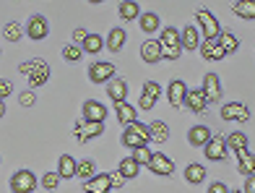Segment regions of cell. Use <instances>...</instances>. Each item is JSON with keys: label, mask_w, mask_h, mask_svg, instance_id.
I'll list each match as a JSON object with an SVG mask.
<instances>
[{"label": "cell", "mask_w": 255, "mask_h": 193, "mask_svg": "<svg viewBox=\"0 0 255 193\" xmlns=\"http://www.w3.org/2000/svg\"><path fill=\"white\" fill-rule=\"evenodd\" d=\"M159 44H161V52H164V60H180V55H182V37H180V31L175 26L161 29Z\"/></svg>", "instance_id": "obj_1"}, {"label": "cell", "mask_w": 255, "mask_h": 193, "mask_svg": "<svg viewBox=\"0 0 255 193\" xmlns=\"http://www.w3.org/2000/svg\"><path fill=\"white\" fill-rule=\"evenodd\" d=\"M18 71L24 76H29V86H42V84L50 81V65H47V60H42V58L21 63Z\"/></svg>", "instance_id": "obj_2"}, {"label": "cell", "mask_w": 255, "mask_h": 193, "mask_svg": "<svg viewBox=\"0 0 255 193\" xmlns=\"http://www.w3.org/2000/svg\"><path fill=\"white\" fill-rule=\"evenodd\" d=\"M8 186H10L13 193H34L37 186H39V180H37V175H34L31 170H18V173L10 175Z\"/></svg>", "instance_id": "obj_3"}, {"label": "cell", "mask_w": 255, "mask_h": 193, "mask_svg": "<svg viewBox=\"0 0 255 193\" xmlns=\"http://www.w3.org/2000/svg\"><path fill=\"white\" fill-rule=\"evenodd\" d=\"M222 120L227 123H248L250 120V107L245 102H227L222 105Z\"/></svg>", "instance_id": "obj_4"}, {"label": "cell", "mask_w": 255, "mask_h": 193, "mask_svg": "<svg viewBox=\"0 0 255 193\" xmlns=\"http://www.w3.org/2000/svg\"><path fill=\"white\" fill-rule=\"evenodd\" d=\"M112 76H115V63H110V60H94L89 65L91 84H110Z\"/></svg>", "instance_id": "obj_5"}, {"label": "cell", "mask_w": 255, "mask_h": 193, "mask_svg": "<svg viewBox=\"0 0 255 193\" xmlns=\"http://www.w3.org/2000/svg\"><path fill=\"white\" fill-rule=\"evenodd\" d=\"M195 18H198V26H201L203 39H219L222 29H219V21H216L214 13H208V10H198V13H195Z\"/></svg>", "instance_id": "obj_6"}, {"label": "cell", "mask_w": 255, "mask_h": 193, "mask_svg": "<svg viewBox=\"0 0 255 193\" xmlns=\"http://www.w3.org/2000/svg\"><path fill=\"white\" fill-rule=\"evenodd\" d=\"M102 133H104V123H86V120H81V123L73 126V136L81 144L97 139V136H102Z\"/></svg>", "instance_id": "obj_7"}, {"label": "cell", "mask_w": 255, "mask_h": 193, "mask_svg": "<svg viewBox=\"0 0 255 193\" xmlns=\"http://www.w3.org/2000/svg\"><path fill=\"white\" fill-rule=\"evenodd\" d=\"M203 152H206V160H211V162H224V160H227V152H229L227 139H222V136H214V139L203 146Z\"/></svg>", "instance_id": "obj_8"}, {"label": "cell", "mask_w": 255, "mask_h": 193, "mask_svg": "<svg viewBox=\"0 0 255 193\" xmlns=\"http://www.w3.org/2000/svg\"><path fill=\"white\" fill-rule=\"evenodd\" d=\"M188 84L182 81V78H172L169 81V86H167V99H169V105L172 107H180V105H185V99H188Z\"/></svg>", "instance_id": "obj_9"}, {"label": "cell", "mask_w": 255, "mask_h": 193, "mask_svg": "<svg viewBox=\"0 0 255 193\" xmlns=\"http://www.w3.org/2000/svg\"><path fill=\"white\" fill-rule=\"evenodd\" d=\"M26 34H29L31 42H42L50 34V21L44 16H31L29 24H26Z\"/></svg>", "instance_id": "obj_10"}, {"label": "cell", "mask_w": 255, "mask_h": 193, "mask_svg": "<svg viewBox=\"0 0 255 193\" xmlns=\"http://www.w3.org/2000/svg\"><path fill=\"white\" fill-rule=\"evenodd\" d=\"M115 188V180H112V173H102L97 178H91L84 183V193H110Z\"/></svg>", "instance_id": "obj_11"}, {"label": "cell", "mask_w": 255, "mask_h": 193, "mask_svg": "<svg viewBox=\"0 0 255 193\" xmlns=\"http://www.w3.org/2000/svg\"><path fill=\"white\" fill-rule=\"evenodd\" d=\"M148 170H151L154 175H161V178H167V175H172V173H175V162H172L167 154H161V152H154L151 162H148Z\"/></svg>", "instance_id": "obj_12"}, {"label": "cell", "mask_w": 255, "mask_h": 193, "mask_svg": "<svg viewBox=\"0 0 255 193\" xmlns=\"http://www.w3.org/2000/svg\"><path fill=\"white\" fill-rule=\"evenodd\" d=\"M81 112H84L86 123H104V118H107V107H104L102 102H97V99H86Z\"/></svg>", "instance_id": "obj_13"}, {"label": "cell", "mask_w": 255, "mask_h": 193, "mask_svg": "<svg viewBox=\"0 0 255 193\" xmlns=\"http://www.w3.org/2000/svg\"><path fill=\"white\" fill-rule=\"evenodd\" d=\"M203 94L208 102H219L224 94V89H222V78H219L216 73H206L203 76Z\"/></svg>", "instance_id": "obj_14"}, {"label": "cell", "mask_w": 255, "mask_h": 193, "mask_svg": "<svg viewBox=\"0 0 255 193\" xmlns=\"http://www.w3.org/2000/svg\"><path fill=\"white\" fill-rule=\"evenodd\" d=\"M185 107H188L190 112H195V115L206 112L208 99H206V94H203V89H190V92H188V99H185Z\"/></svg>", "instance_id": "obj_15"}, {"label": "cell", "mask_w": 255, "mask_h": 193, "mask_svg": "<svg viewBox=\"0 0 255 193\" xmlns=\"http://www.w3.org/2000/svg\"><path fill=\"white\" fill-rule=\"evenodd\" d=\"M180 37H182V50H188V52L198 50V52H201L203 39H201V34H198V29H195V26H185V29L180 31Z\"/></svg>", "instance_id": "obj_16"}, {"label": "cell", "mask_w": 255, "mask_h": 193, "mask_svg": "<svg viewBox=\"0 0 255 193\" xmlns=\"http://www.w3.org/2000/svg\"><path fill=\"white\" fill-rule=\"evenodd\" d=\"M141 58L146 63H159V60H164V52H161V44L159 39H146L141 44Z\"/></svg>", "instance_id": "obj_17"}, {"label": "cell", "mask_w": 255, "mask_h": 193, "mask_svg": "<svg viewBox=\"0 0 255 193\" xmlns=\"http://www.w3.org/2000/svg\"><path fill=\"white\" fill-rule=\"evenodd\" d=\"M224 55L227 52L222 50L219 39H203V44H201V58L203 60H222Z\"/></svg>", "instance_id": "obj_18"}, {"label": "cell", "mask_w": 255, "mask_h": 193, "mask_svg": "<svg viewBox=\"0 0 255 193\" xmlns=\"http://www.w3.org/2000/svg\"><path fill=\"white\" fill-rule=\"evenodd\" d=\"M211 139H214V136H211V131H208L206 126H193L188 131V144L195 146V149H198V146H206Z\"/></svg>", "instance_id": "obj_19"}, {"label": "cell", "mask_w": 255, "mask_h": 193, "mask_svg": "<svg viewBox=\"0 0 255 193\" xmlns=\"http://www.w3.org/2000/svg\"><path fill=\"white\" fill-rule=\"evenodd\" d=\"M107 97L115 102V105L125 102V97H128V84L123 81V78H112V81L107 84Z\"/></svg>", "instance_id": "obj_20"}, {"label": "cell", "mask_w": 255, "mask_h": 193, "mask_svg": "<svg viewBox=\"0 0 255 193\" xmlns=\"http://www.w3.org/2000/svg\"><path fill=\"white\" fill-rule=\"evenodd\" d=\"M57 175H60V178H73V175H78V162L73 160L71 154H63L60 160H57Z\"/></svg>", "instance_id": "obj_21"}, {"label": "cell", "mask_w": 255, "mask_h": 193, "mask_svg": "<svg viewBox=\"0 0 255 193\" xmlns=\"http://www.w3.org/2000/svg\"><path fill=\"white\" fill-rule=\"evenodd\" d=\"M115 112H118V120L123 123L125 128H130L133 123L138 120V118H135V107H133V105H128V102H120V105H115Z\"/></svg>", "instance_id": "obj_22"}, {"label": "cell", "mask_w": 255, "mask_h": 193, "mask_svg": "<svg viewBox=\"0 0 255 193\" xmlns=\"http://www.w3.org/2000/svg\"><path fill=\"white\" fill-rule=\"evenodd\" d=\"M185 180H188L190 186H201L206 180V167L198 165V162H190L188 167H185Z\"/></svg>", "instance_id": "obj_23"}, {"label": "cell", "mask_w": 255, "mask_h": 193, "mask_svg": "<svg viewBox=\"0 0 255 193\" xmlns=\"http://www.w3.org/2000/svg\"><path fill=\"white\" fill-rule=\"evenodd\" d=\"M237 173L245 175V178L255 175V154H250V152L237 154Z\"/></svg>", "instance_id": "obj_24"}, {"label": "cell", "mask_w": 255, "mask_h": 193, "mask_svg": "<svg viewBox=\"0 0 255 193\" xmlns=\"http://www.w3.org/2000/svg\"><path fill=\"white\" fill-rule=\"evenodd\" d=\"M118 173L125 180H133V178H138V173H141V165H138L133 157H125V160H120V165H118Z\"/></svg>", "instance_id": "obj_25"}, {"label": "cell", "mask_w": 255, "mask_h": 193, "mask_svg": "<svg viewBox=\"0 0 255 193\" xmlns=\"http://www.w3.org/2000/svg\"><path fill=\"white\" fill-rule=\"evenodd\" d=\"M227 146L235 154H242V152H248V136L242 133V131H235V133H229L227 136Z\"/></svg>", "instance_id": "obj_26"}, {"label": "cell", "mask_w": 255, "mask_h": 193, "mask_svg": "<svg viewBox=\"0 0 255 193\" xmlns=\"http://www.w3.org/2000/svg\"><path fill=\"white\" fill-rule=\"evenodd\" d=\"M120 141H123V146H128V149H133V152H135V149H141V146H146V144H148V141L143 139V136H138L133 128H125Z\"/></svg>", "instance_id": "obj_27"}, {"label": "cell", "mask_w": 255, "mask_h": 193, "mask_svg": "<svg viewBox=\"0 0 255 193\" xmlns=\"http://www.w3.org/2000/svg\"><path fill=\"white\" fill-rule=\"evenodd\" d=\"M125 37H128V34H125V29H112L110 34H107V50L110 52H120L123 50V44H125Z\"/></svg>", "instance_id": "obj_28"}, {"label": "cell", "mask_w": 255, "mask_h": 193, "mask_svg": "<svg viewBox=\"0 0 255 193\" xmlns=\"http://www.w3.org/2000/svg\"><path fill=\"white\" fill-rule=\"evenodd\" d=\"M232 10L245 21H255V0H240V3L232 5Z\"/></svg>", "instance_id": "obj_29"}, {"label": "cell", "mask_w": 255, "mask_h": 193, "mask_svg": "<svg viewBox=\"0 0 255 193\" xmlns=\"http://www.w3.org/2000/svg\"><path fill=\"white\" fill-rule=\"evenodd\" d=\"M120 18H125V21H135V18H141L143 13H141V5L138 3H133V0H125V3H120Z\"/></svg>", "instance_id": "obj_30"}, {"label": "cell", "mask_w": 255, "mask_h": 193, "mask_svg": "<svg viewBox=\"0 0 255 193\" xmlns=\"http://www.w3.org/2000/svg\"><path fill=\"white\" fill-rule=\"evenodd\" d=\"M148 131H151V141H156V144H164L169 139V126L161 120H154L151 126H148Z\"/></svg>", "instance_id": "obj_31"}, {"label": "cell", "mask_w": 255, "mask_h": 193, "mask_svg": "<svg viewBox=\"0 0 255 193\" xmlns=\"http://www.w3.org/2000/svg\"><path fill=\"white\" fill-rule=\"evenodd\" d=\"M104 44H107V42H104V39L99 37V34L94 31V34H89V37H86V42H84V44H81V50L89 52V55H97V52H102Z\"/></svg>", "instance_id": "obj_32"}, {"label": "cell", "mask_w": 255, "mask_h": 193, "mask_svg": "<svg viewBox=\"0 0 255 193\" xmlns=\"http://www.w3.org/2000/svg\"><path fill=\"white\" fill-rule=\"evenodd\" d=\"M219 44H222V50H224L227 55H232V52L240 50V39H237L232 31H222V34H219Z\"/></svg>", "instance_id": "obj_33"}, {"label": "cell", "mask_w": 255, "mask_h": 193, "mask_svg": "<svg viewBox=\"0 0 255 193\" xmlns=\"http://www.w3.org/2000/svg\"><path fill=\"white\" fill-rule=\"evenodd\" d=\"M138 24H141V31L154 34V31L159 29V24H161V18H159L156 13H143L141 18H138Z\"/></svg>", "instance_id": "obj_34"}, {"label": "cell", "mask_w": 255, "mask_h": 193, "mask_svg": "<svg viewBox=\"0 0 255 193\" xmlns=\"http://www.w3.org/2000/svg\"><path fill=\"white\" fill-rule=\"evenodd\" d=\"M60 52H63V60H65V63H71V65H76V63L81 60V55H84L81 44H73V42H71V44H65Z\"/></svg>", "instance_id": "obj_35"}, {"label": "cell", "mask_w": 255, "mask_h": 193, "mask_svg": "<svg viewBox=\"0 0 255 193\" xmlns=\"http://www.w3.org/2000/svg\"><path fill=\"white\" fill-rule=\"evenodd\" d=\"M78 178H84V183L91 178H97V162L94 160H81L78 162Z\"/></svg>", "instance_id": "obj_36"}, {"label": "cell", "mask_w": 255, "mask_h": 193, "mask_svg": "<svg viewBox=\"0 0 255 193\" xmlns=\"http://www.w3.org/2000/svg\"><path fill=\"white\" fill-rule=\"evenodd\" d=\"M3 39L5 42H18L21 39V24L18 21H8L3 26Z\"/></svg>", "instance_id": "obj_37"}, {"label": "cell", "mask_w": 255, "mask_h": 193, "mask_svg": "<svg viewBox=\"0 0 255 193\" xmlns=\"http://www.w3.org/2000/svg\"><path fill=\"white\" fill-rule=\"evenodd\" d=\"M130 157H133V160H135L138 165H146V167H148V162H151L154 152H148V146H141V149H135Z\"/></svg>", "instance_id": "obj_38"}, {"label": "cell", "mask_w": 255, "mask_h": 193, "mask_svg": "<svg viewBox=\"0 0 255 193\" xmlns=\"http://www.w3.org/2000/svg\"><path fill=\"white\" fill-rule=\"evenodd\" d=\"M60 175L57 173H47V175H42V188H47V191H55L57 186H60Z\"/></svg>", "instance_id": "obj_39"}, {"label": "cell", "mask_w": 255, "mask_h": 193, "mask_svg": "<svg viewBox=\"0 0 255 193\" xmlns=\"http://www.w3.org/2000/svg\"><path fill=\"white\" fill-rule=\"evenodd\" d=\"M143 94H148L151 99H159L161 97V86L156 81H143Z\"/></svg>", "instance_id": "obj_40"}, {"label": "cell", "mask_w": 255, "mask_h": 193, "mask_svg": "<svg viewBox=\"0 0 255 193\" xmlns=\"http://www.w3.org/2000/svg\"><path fill=\"white\" fill-rule=\"evenodd\" d=\"M13 92V84L8 78H0V99H8V94Z\"/></svg>", "instance_id": "obj_41"}, {"label": "cell", "mask_w": 255, "mask_h": 193, "mask_svg": "<svg viewBox=\"0 0 255 193\" xmlns=\"http://www.w3.org/2000/svg\"><path fill=\"white\" fill-rule=\"evenodd\" d=\"M208 193H229V186L222 183V180H216V183L208 186Z\"/></svg>", "instance_id": "obj_42"}, {"label": "cell", "mask_w": 255, "mask_h": 193, "mask_svg": "<svg viewBox=\"0 0 255 193\" xmlns=\"http://www.w3.org/2000/svg\"><path fill=\"white\" fill-rule=\"evenodd\" d=\"M154 102H156V99H151L148 94H141V99H138V107H141V110H154Z\"/></svg>", "instance_id": "obj_43"}, {"label": "cell", "mask_w": 255, "mask_h": 193, "mask_svg": "<svg viewBox=\"0 0 255 193\" xmlns=\"http://www.w3.org/2000/svg\"><path fill=\"white\" fill-rule=\"evenodd\" d=\"M86 37H89V31H86V29H76V31H73V44H84Z\"/></svg>", "instance_id": "obj_44"}, {"label": "cell", "mask_w": 255, "mask_h": 193, "mask_svg": "<svg viewBox=\"0 0 255 193\" xmlns=\"http://www.w3.org/2000/svg\"><path fill=\"white\" fill-rule=\"evenodd\" d=\"M34 102H37V97H34V92H24V94H21V105H24V107H31Z\"/></svg>", "instance_id": "obj_45"}, {"label": "cell", "mask_w": 255, "mask_h": 193, "mask_svg": "<svg viewBox=\"0 0 255 193\" xmlns=\"http://www.w3.org/2000/svg\"><path fill=\"white\" fill-rule=\"evenodd\" d=\"M245 193H255V175H250V178H245V188H242Z\"/></svg>", "instance_id": "obj_46"}, {"label": "cell", "mask_w": 255, "mask_h": 193, "mask_svg": "<svg viewBox=\"0 0 255 193\" xmlns=\"http://www.w3.org/2000/svg\"><path fill=\"white\" fill-rule=\"evenodd\" d=\"M229 193H245V191H229Z\"/></svg>", "instance_id": "obj_47"}]
</instances>
